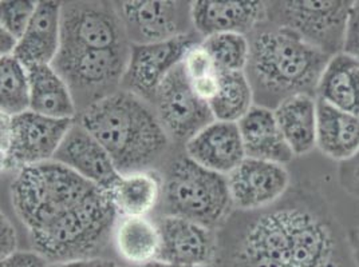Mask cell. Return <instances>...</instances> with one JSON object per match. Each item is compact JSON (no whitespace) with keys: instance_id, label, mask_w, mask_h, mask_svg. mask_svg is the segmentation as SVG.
<instances>
[{"instance_id":"obj_1","label":"cell","mask_w":359,"mask_h":267,"mask_svg":"<svg viewBox=\"0 0 359 267\" xmlns=\"http://www.w3.org/2000/svg\"><path fill=\"white\" fill-rule=\"evenodd\" d=\"M10 194L32 250L51 265L97 257L113 236L118 215L109 195L60 162L18 171Z\"/></svg>"},{"instance_id":"obj_19","label":"cell","mask_w":359,"mask_h":267,"mask_svg":"<svg viewBox=\"0 0 359 267\" xmlns=\"http://www.w3.org/2000/svg\"><path fill=\"white\" fill-rule=\"evenodd\" d=\"M247 158L272 164H290L295 154L288 146L273 110L254 106L238 122Z\"/></svg>"},{"instance_id":"obj_7","label":"cell","mask_w":359,"mask_h":267,"mask_svg":"<svg viewBox=\"0 0 359 267\" xmlns=\"http://www.w3.org/2000/svg\"><path fill=\"white\" fill-rule=\"evenodd\" d=\"M351 0H292L267 6L275 26L290 29L319 51L335 57L344 52Z\"/></svg>"},{"instance_id":"obj_22","label":"cell","mask_w":359,"mask_h":267,"mask_svg":"<svg viewBox=\"0 0 359 267\" xmlns=\"http://www.w3.org/2000/svg\"><path fill=\"white\" fill-rule=\"evenodd\" d=\"M164 180L151 170L121 174L107 192L110 202L121 218L147 217L163 198Z\"/></svg>"},{"instance_id":"obj_32","label":"cell","mask_w":359,"mask_h":267,"mask_svg":"<svg viewBox=\"0 0 359 267\" xmlns=\"http://www.w3.org/2000/svg\"><path fill=\"white\" fill-rule=\"evenodd\" d=\"M338 177L344 192L359 198V152L351 159L339 164Z\"/></svg>"},{"instance_id":"obj_23","label":"cell","mask_w":359,"mask_h":267,"mask_svg":"<svg viewBox=\"0 0 359 267\" xmlns=\"http://www.w3.org/2000/svg\"><path fill=\"white\" fill-rule=\"evenodd\" d=\"M316 99L359 117V59L346 52L332 57L319 80Z\"/></svg>"},{"instance_id":"obj_13","label":"cell","mask_w":359,"mask_h":267,"mask_svg":"<svg viewBox=\"0 0 359 267\" xmlns=\"http://www.w3.org/2000/svg\"><path fill=\"white\" fill-rule=\"evenodd\" d=\"M157 224L161 233V250L157 261L188 266L213 265L217 255L215 230L169 215H164Z\"/></svg>"},{"instance_id":"obj_18","label":"cell","mask_w":359,"mask_h":267,"mask_svg":"<svg viewBox=\"0 0 359 267\" xmlns=\"http://www.w3.org/2000/svg\"><path fill=\"white\" fill-rule=\"evenodd\" d=\"M62 3L43 0L38 3L25 35L20 38L15 55L27 68L53 64L62 43Z\"/></svg>"},{"instance_id":"obj_5","label":"cell","mask_w":359,"mask_h":267,"mask_svg":"<svg viewBox=\"0 0 359 267\" xmlns=\"http://www.w3.org/2000/svg\"><path fill=\"white\" fill-rule=\"evenodd\" d=\"M163 211L216 230L233 203L225 175L196 164L187 155L175 159L163 183Z\"/></svg>"},{"instance_id":"obj_17","label":"cell","mask_w":359,"mask_h":267,"mask_svg":"<svg viewBox=\"0 0 359 267\" xmlns=\"http://www.w3.org/2000/svg\"><path fill=\"white\" fill-rule=\"evenodd\" d=\"M263 1L197 0L191 6L195 30L208 38L217 34H248L267 17Z\"/></svg>"},{"instance_id":"obj_14","label":"cell","mask_w":359,"mask_h":267,"mask_svg":"<svg viewBox=\"0 0 359 267\" xmlns=\"http://www.w3.org/2000/svg\"><path fill=\"white\" fill-rule=\"evenodd\" d=\"M126 34L135 45L160 43L188 32L184 31V13L179 1L130 0L120 4Z\"/></svg>"},{"instance_id":"obj_35","label":"cell","mask_w":359,"mask_h":267,"mask_svg":"<svg viewBox=\"0 0 359 267\" xmlns=\"http://www.w3.org/2000/svg\"><path fill=\"white\" fill-rule=\"evenodd\" d=\"M51 267H121L114 261L101 258V257H93V258H83V259H75L69 262H62L51 265Z\"/></svg>"},{"instance_id":"obj_37","label":"cell","mask_w":359,"mask_h":267,"mask_svg":"<svg viewBox=\"0 0 359 267\" xmlns=\"http://www.w3.org/2000/svg\"><path fill=\"white\" fill-rule=\"evenodd\" d=\"M347 242H348L351 255L354 258V262L359 267V224L355 227H351L347 231Z\"/></svg>"},{"instance_id":"obj_21","label":"cell","mask_w":359,"mask_h":267,"mask_svg":"<svg viewBox=\"0 0 359 267\" xmlns=\"http://www.w3.org/2000/svg\"><path fill=\"white\" fill-rule=\"evenodd\" d=\"M273 113L295 157L307 155L316 147L318 103L315 96L292 95L278 104Z\"/></svg>"},{"instance_id":"obj_29","label":"cell","mask_w":359,"mask_h":267,"mask_svg":"<svg viewBox=\"0 0 359 267\" xmlns=\"http://www.w3.org/2000/svg\"><path fill=\"white\" fill-rule=\"evenodd\" d=\"M39 1H1L0 3V29L10 32L18 41L25 35Z\"/></svg>"},{"instance_id":"obj_4","label":"cell","mask_w":359,"mask_h":267,"mask_svg":"<svg viewBox=\"0 0 359 267\" xmlns=\"http://www.w3.org/2000/svg\"><path fill=\"white\" fill-rule=\"evenodd\" d=\"M330 59L297 32L275 26L257 34L251 42L250 82L275 110L292 95L307 94L316 98L319 80Z\"/></svg>"},{"instance_id":"obj_10","label":"cell","mask_w":359,"mask_h":267,"mask_svg":"<svg viewBox=\"0 0 359 267\" xmlns=\"http://www.w3.org/2000/svg\"><path fill=\"white\" fill-rule=\"evenodd\" d=\"M195 45L191 34L160 43H133L129 48V62L123 76L129 91L144 101H153L165 78L182 63L188 50Z\"/></svg>"},{"instance_id":"obj_16","label":"cell","mask_w":359,"mask_h":267,"mask_svg":"<svg viewBox=\"0 0 359 267\" xmlns=\"http://www.w3.org/2000/svg\"><path fill=\"white\" fill-rule=\"evenodd\" d=\"M185 154L196 164L222 175H228L247 157L239 126L215 120L185 143Z\"/></svg>"},{"instance_id":"obj_27","label":"cell","mask_w":359,"mask_h":267,"mask_svg":"<svg viewBox=\"0 0 359 267\" xmlns=\"http://www.w3.org/2000/svg\"><path fill=\"white\" fill-rule=\"evenodd\" d=\"M1 114L15 117L30 110V76L27 67L15 55L0 59Z\"/></svg>"},{"instance_id":"obj_31","label":"cell","mask_w":359,"mask_h":267,"mask_svg":"<svg viewBox=\"0 0 359 267\" xmlns=\"http://www.w3.org/2000/svg\"><path fill=\"white\" fill-rule=\"evenodd\" d=\"M344 52L359 59V0L353 1L346 26Z\"/></svg>"},{"instance_id":"obj_30","label":"cell","mask_w":359,"mask_h":267,"mask_svg":"<svg viewBox=\"0 0 359 267\" xmlns=\"http://www.w3.org/2000/svg\"><path fill=\"white\" fill-rule=\"evenodd\" d=\"M181 64L189 83H195L220 71L215 60L212 59L210 52L201 43H196L188 50Z\"/></svg>"},{"instance_id":"obj_11","label":"cell","mask_w":359,"mask_h":267,"mask_svg":"<svg viewBox=\"0 0 359 267\" xmlns=\"http://www.w3.org/2000/svg\"><path fill=\"white\" fill-rule=\"evenodd\" d=\"M120 14L101 4H70L62 8L60 48L106 50L125 47Z\"/></svg>"},{"instance_id":"obj_26","label":"cell","mask_w":359,"mask_h":267,"mask_svg":"<svg viewBox=\"0 0 359 267\" xmlns=\"http://www.w3.org/2000/svg\"><path fill=\"white\" fill-rule=\"evenodd\" d=\"M254 89L245 71H220V89L210 103L216 120L238 123L254 107Z\"/></svg>"},{"instance_id":"obj_20","label":"cell","mask_w":359,"mask_h":267,"mask_svg":"<svg viewBox=\"0 0 359 267\" xmlns=\"http://www.w3.org/2000/svg\"><path fill=\"white\" fill-rule=\"evenodd\" d=\"M316 147L330 159L346 162L359 152V117L316 99Z\"/></svg>"},{"instance_id":"obj_2","label":"cell","mask_w":359,"mask_h":267,"mask_svg":"<svg viewBox=\"0 0 359 267\" xmlns=\"http://www.w3.org/2000/svg\"><path fill=\"white\" fill-rule=\"evenodd\" d=\"M231 267H358L347 233L314 195L257 215L233 250Z\"/></svg>"},{"instance_id":"obj_24","label":"cell","mask_w":359,"mask_h":267,"mask_svg":"<svg viewBox=\"0 0 359 267\" xmlns=\"http://www.w3.org/2000/svg\"><path fill=\"white\" fill-rule=\"evenodd\" d=\"M30 76V110L55 119H74L73 91L53 64L32 66Z\"/></svg>"},{"instance_id":"obj_33","label":"cell","mask_w":359,"mask_h":267,"mask_svg":"<svg viewBox=\"0 0 359 267\" xmlns=\"http://www.w3.org/2000/svg\"><path fill=\"white\" fill-rule=\"evenodd\" d=\"M0 267H51V264L39 252L18 250L15 254L1 259Z\"/></svg>"},{"instance_id":"obj_12","label":"cell","mask_w":359,"mask_h":267,"mask_svg":"<svg viewBox=\"0 0 359 267\" xmlns=\"http://www.w3.org/2000/svg\"><path fill=\"white\" fill-rule=\"evenodd\" d=\"M226 180L233 208L257 211L280 202L291 178L283 164L245 158Z\"/></svg>"},{"instance_id":"obj_6","label":"cell","mask_w":359,"mask_h":267,"mask_svg":"<svg viewBox=\"0 0 359 267\" xmlns=\"http://www.w3.org/2000/svg\"><path fill=\"white\" fill-rule=\"evenodd\" d=\"M75 119H55L26 111L15 117L1 114V170L18 173L54 161Z\"/></svg>"},{"instance_id":"obj_34","label":"cell","mask_w":359,"mask_h":267,"mask_svg":"<svg viewBox=\"0 0 359 267\" xmlns=\"http://www.w3.org/2000/svg\"><path fill=\"white\" fill-rule=\"evenodd\" d=\"M18 252V233L11 219L1 212L0 219V255L1 259Z\"/></svg>"},{"instance_id":"obj_36","label":"cell","mask_w":359,"mask_h":267,"mask_svg":"<svg viewBox=\"0 0 359 267\" xmlns=\"http://www.w3.org/2000/svg\"><path fill=\"white\" fill-rule=\"evenodd\" d=\"M19 41L13 36L10 32L0 29V54L1 57L14 55Z\"/></svg>"},{"instance_id":"obj_8","label":"cell","mask_w":359,"mask_h":267,"mask_svg":"<svg viewBox=\"0 0 359 267\" xmlns=\"http://www.w3.org/2000/svg\"><path fill=\"white\" fill-rule=\"evenodd\" d=\"M153 102L168 136L184 145L216 120L210 104L201 101L191 87L182 64L165 78Z\"/></svg>"},{"instance_id":"obj_25","label":"cell","mask_w":359,"mask_h":267,"mask_svg":"<svg viewBox=\"0 0 359 267\" xmlns=\"http://www.w3.org/2000/svg\"><path fill=\"white\" fill-rule=\"evenodd\" d=\"M113 242L121 259L132 267L158 259L161 233L158 224L147 217H126L116 223Z\"/></svg>"},{"instance_id":"obj_15","label":"cell","mask_w":359,"mask_h":267,"mask_svg":"<svg viewBox=\"0 0 359 267\" xmlns=\"http://www.w3.org/2000/svg\"><path fill=\"white\" fill-rule=\"evenodd\" d=\"M54 161L67 166L105 193L121 177L105 147L76 120L63 139Z\"/></svg>"},{"instance_id":"obj_9","label":"cell","mask_w":359,"mask_h":267,"mask_svg":"<svg viewBox=\"0 0 359 267\" xmlns=\"http://www.w3.org/2000/svg\"><path fill=\"white\" fill-rule=\"evenodd\" d=\"M129 52L126 45L106 50L60 48L53 67L70 89L83 92L113 89L123 80Z\"/></svg>"},{"instance_id":"obj_28","label":"cell","mask_w":359,"mask_h":267,"mask_svg":"<svg viewBox=\"0 0 359 267\" xmlns=\"http://www.w3.org/2000/svg\"><path fill=\"white\" fill-rule=\"evenodd\" d=\"M203 47L210 52L220 71H245L250 62L251 43L243 34H217L204 38Z\"/></svg>"},{"instance_id":"obj_38","label":"cell","mask_w":359,"mask_h":267,"mask_svg":"<svg viewBox=\"0 0 359 267\" xmlns=\"http://www.w3.org/2000/svg\"><path fill=\"white\" fill-rule=\"evenodd\" d=\"M137 267H212V266H188V265H177V264H169V262H163V261H153L148 265Z\"/></svg>"},{"instance_id":"obj_3","label":"cell","mask_w":359,"mask_h":267,"mask_svg":"<svg viewBox=\"0 0 359 267\" xmlns=\"http://www.w3.org/2000/svg\"><path fill=\"white\" fill-rule=\"evenodd\" d=\"M79 123L105 147L121 174L150 170L169 147L156 111L129 89L86 106Z\"/></svg>"}]
</instances>
